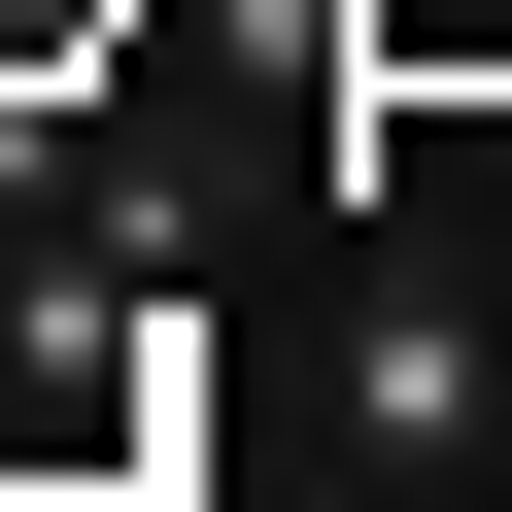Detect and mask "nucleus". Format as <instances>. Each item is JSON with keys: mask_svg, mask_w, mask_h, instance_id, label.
<instances>
[{"mask_svg": "<svg viewBox=\"0 0 512 512\" xmlns=\"http://www.w3.org/2000/svg\"><path fill=\"white\" fill-rule=\"evenodd\" d=\"M478 410H512V342H478L444 274H376V342H342V444H376V478H444Z\"/></svg>", "mask_w": 512, "mask_h": 512, "instance_id": "1", "label": "nucleus"}, {"mask_svg": "<svg viewBox=\"0 0 512 512\" xmlns=\"http://www.w3.org/2000/svg\"><path fill=\"white\" fill-rule=\"evenodd\" d=\"M478 35H512V0H342V69H376V103H410V69H478Z\"/></svg>", "mask_w": 512, "mask_h": 512, "instance_id": "2", "label": "nucleus"}, {"mask_svg": "<svg viewBox=\"0 0 512 512\" xmlns=\"http://www.w3.org/2000/svg\"><path fill=\"white\" fill-rule=\"evenodd\" d=\"M35 35H69V0H0V69H35Z\"/></svg>", "mask_w": 512, "mask_h": 512, "instance_id": "3", "label": "nucleus"}]
</instances>
